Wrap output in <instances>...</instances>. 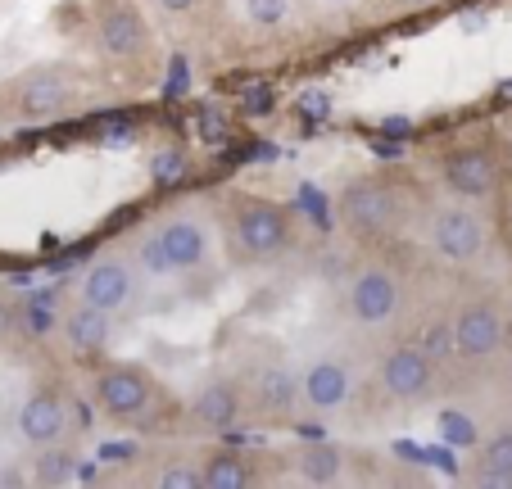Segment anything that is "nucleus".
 I'll return each mask as SVG.
<instances>
[{"label":"nucleus","mask_w":512,"mask_h":489,"mask_svg":"<svg viewBox=\"0 0 512 489\" xmlns=\"http://www.w3.org/2000/svg\"><path fill=\"white\" fill-rule=\"evenodd\" d=\"M336 218L349 231V240H358V245H386V240L417 227L422 195L404 177L368 173V177L345 182V191L336 200Z\"/></svg>","instance_id":"nucleus-1"},{"label":"nucleus","mask_w":512,"mask_h":489,"mask_svg":"<svg viewBox=\"0 0 512 489\" xmlns=\"http://www.w3.org/2000/svg\"><path fill=\"white\" fill-rule=\"evenodd\" d=\"M223 245L232 268H268L295 250V222L268 195L232 191L223 200Z\"/></svg>","instance_id":"nucleus-2"},{"label":"nucleus","mask_w":512,"mask_h":489,"mask_svg":"<svg viewBox=\"0 0 512 489\" xmlns=\"http://www.w3.org/2000/svg\"><path fill=\"white\" fill-rule=\"evenodd\" d=\"M91 96V82L78 64L50 59L14 73L0 82V118L5 123H55V118L78 114Z\"/></svg>","instance_id":"nucleus-3"},{"label":"nucleus","mask_w":512,"mask_h":489,"mask_svg":"<svg viewBox=\"0 0 512 489\" xmlns=\"http://www.w3.org/2000/svg\"><path fill=\"white\" fill-rule=\"evenodd\" d=\"M91 394H96L100 413L123 426H159L173 417V399H168L164 381L136 363H100Z\"/></svg>","instance_id":"nucleus-4"},{"label":"nucleus","mask_w":512,"mask_h":489,"mask_svg":"<svg viewBox=\"0 0 512 489\" xmlns=\"http://www.w3.org/2000/svg\"><path fill=\"white\" fill-rule=\"evenodd\" d=\"M408 304V281L395 263L386 259H363L349 268L345 277V317L358 331H390L404 317Z\"/></svg>","instance_id":"nucleus-5"},{"label":"nucleus","mask_w":512,"mask_h":489,"mask_svg":"<svg viewBox=\"0 0 512 489\" xmlns=\"http://www.w3.org/2000/svg\"><path fill=\"white\" fill-rule=\"evenodd\" d=\"M87 23H91L96 55L109 68L136 73L150 59V50H155V32H150L136 0H87Z\"/></svg>","instance_id":"nucleus-6"},{"label":"nucleus","mask_w":512,"mask_h":489,"mask_svg":"<svg viewBox=\"0 0 512 489\" xmlns=\"http://www.w3.org/2000/svg\"><path fill=\"white\" fill-rule=\"evenodd\" d=\"M417 231H422L426 250H431L435 259L454 263V268H467V263H476L490 250V222L481 218V209H472V200L422 209Z\"/></svg>","instance_id":"nucleus-7"},{"label":"nucleus","mask_w":512,"mask_h":489,"mask_svg":"<svg viewBox=\"0 0 512 489\" xmlns=\"http://www.w3.org/2000/svg\"><path fill=\"white\" fill-rule=\"evenodd\" d=\"M508 340V313L494 295H467L449 317V358L463 367H485Z\"/></svg>","instance_id":"nucleus-8"},{"label":"nucleus","mask_w":512,"mask_h":489,"mask_svg":"<svg viewBox=\"0 0 512 489\" xmlns=\"http://www.w3.org/2000/svg\"><path fill=\"white\" fill-rule=\"evenodd\" d=\"M159 259H164L168 277H191L213 259V231L200 209H173L150 227Z\"/></svg>","instance_id":"nucleus-9"},{"label":"nucleus","mask_w":512,"mask_h":489,"mask_svg":"<svg viewBox=\"0 0 512 489\" xmlns=\"http://www.w3.org/2000/svg\"><path fill=\"white\" fill-rule=\"evenodd\" d=\"M435 385H440V363H435L417 340L413 345H395V349L381 354L377 390L386 394L390 403H399V408H417V403H426L435 394Z\"/></svg>","instance_id":"nucleus-10"},{"label":"nucleus","mask_w":512,"mask_h":489,"mask_svg":"<svg viewBox=\"0 0 512 489\" xmlns=\"http://www.w3.org/2000/svg\"><path fill=\"white\" fill-rule=\"evenodd\" d=\"M236 385H241V399L254 417L286 422V417H295V408H300V376H295L290 363H281L277 354L250 363Z\"/></svg>","instance_id":"nucleus-11"},{"label":"nucleus","mask_w":512,"mask_h":489,"mask_svg":"<svg viewBox=\"0 0 512 489\" xmlns=\"http://www.w3.org/2000/svg\"><path fill=\"white\" fill-rule=\"evenodd\" d=\"M300 408L309 413H345L358 394V372L345 354H313L300 367Z\"/></svg>","instance_id":"nucleus-12"},{"label":"nucleus","mask_w":512,"mask_h":489,"mask_svg":"<svg viewBox=\"0 0 512 489\" xmlns=\"http://www.w3.org/2000/svg\"><path fill=\"white\" fill-rule=\"evenodd\" d=\"M440 177H445V186L458 195V200L481 204L499 191L503 163L490 145H458V150H449L445 159H440Z\"/></svg>","instance_id":"nucleus-13"},{"label":"nucleus","mask_w":512,"mask_h":489,"mask_svg":"<svg viewBox=\"0 0 512 489\" xmlns=\"http://www.w3.org/2000/svg\"><path fill=\"white\" fill-rule=\"evenodd\" d=\"M14 426H19V440L32 444V449L59 444V440H68V431H73V403H68V394L59 390V385H37V390L19 403Z\"/></svg>","instance_id":"nucleus-14"},{"label":"nucleus","mask_w":512,"mask_h":489,"mask_svg":"<svg viewBox=\"0 0 512 489\" xmlns=\"http://www.w3.org/2000/svg\"><path fill=\"white\" fill-rule=\"evenodd\" d=\"M136 299V268L123 254H100L82 272V304L100 308V313L118 317Z\"/></svg>","instance_id":"nucleus-15"},{"label":"nucleus","mask_w":512,"mask_h":489,"mask_svg":"<svg viewBox=\"0 0 512 489\" xmlns=\"http://www.w3.org/2000/svg\"><path fill=\"white\" fill-rule=\"evenodd\" d=\"M186 417H191V426H195V431H204V435L236 426V422L245 417L241 385H236V381H209V385H204V390L191 399Z\"/></svg>","instance_id":"nucleus-16"},{"label":"nucleus","mask_w":512,"mask_h":489,"mask_svg":"<svg viewBox=\"0 0 512 489\" xmlns=\"http://www.w3.org/2000/svg\"><path fill=\"white\" fill-rule=\"evenodd\" d=\"M59 331H64L68 349L78 358H100L109 349V336H114V317L91 304H78L59 317Z\"/></svg>","instance_id":"nucleus-17"},{"label":"nucleus","mask_w":512,"mask_h":489,"mask_svg":"<svg viewBox=\"0 0 512 489\" xmlns=\"http://www.w3.org/2000/svg\"><path fill=\"white\" fill-rule=\"evenodd\" d=\"M259 480V458H245L236 449H213L200 458V489H250Z\"/></svg>","instance_id":"nucleus-18"},{"label":"nucleus","mask_w":512,"mask_h":489,"mask_svg":"<svg viewBox=\"0 0 512 489\" xmlns=\"http://www.w3.org/2000/svg\"><path fill=\"white\" fill-rule=\"evenodd\" d=\"M472 480L476 485H490V489H508L512 485V426L494 431L490 440L476 449Z\"/></svg>","instance_id":"nucleus-19"},{"label":"nucleus","mask_w":512,"mask_h":489,"mask_svg":"<svg viewBox=\"0 0 512 489\" xmlns=\"http://www.w3.org/2000/svg\"><path fill=\"white\" fill-rule=\"evenodd\" d=\"M290 462L309 485H340L345 480V449L340 444H300L290 453Z\"/></svg>","instance_id":"nucleus-20"},{"label":"nucleus","mask_w":512,"mask_h":489,"mask_svg":"<svg viewBox=\"0 0 512 489\" xmlns=\"http://www.w3.org/2000/svg\"><path fill=\"white\" fill-rule=\"evenodd\" d=\"M32 480L37 485H68V480H78V449H68V440L41 444L37 462H32Z\"/></svg>","instance_id":"nucleus-21"},{"label":"nucleus","mask_w":512,"mask_h":489,"mask_svg":"<svg viewBox=\"0 0 512 489\" xmlns=\"http://www.w3.org/2000/svg\"><path fill=\"white\" fill-rule=\"evenodd\" d=\"M150 485H159V489H200V462L168 458L159 471H150Z\"/></svg>","instance_id":"nucleus-22"},{"label":"nucleus","mask_w":512,"mask_h":489,"mask_svg":"<svg viewBox=\"0 0 512 489\" xmlns=\"http://www.w3.org/2000/svg\"><path fill=\"white\" fill-rule=\"evenodd\" d=\"M186 168H191V163H186V150H177V145H164V150L150 154V177H155V186H164V191L182 182Z\"/></svg>","instance_id":"nucleus-23"},{"label":"nucleus","mask_w":512,"mask_h":489,"mask_svg":"<svg viewBox=\"0 0 512 489\" xmlns=\"http://www.w3.org/2000/svg\"><path fill=\"white\" fill-rule=\"evenodd\" d=\"M295 10V0H245V19L254 28H281Z\"/></svg>","instance_id":"nucleus-24"},{"label":"nucleus","mask_w":512,"mask_h":489,"mask_svg":"<svg viewBox=\"0 0 512 489\" xmlns=\"http://www.w3.org/2000/svg\"><path fill=\"white\" fill-rule=\"evenodd\" d=\"M23 326H28V336L46 340L59 331V313L50 308V299H28V304H23Z\"/></svg>","instance_id":"nucleus-25"},{"label":"nucleus","mask_w":512,"mask_h":489,"mask_svg":"<svg viewBox=\"0 0 512 489\" xmlns=\"http://www.w3.org/2000/svg\"><path fill=\"white\" fill-rule=\"evenodd\" d=\"M440 435H445L449 444H458V449H472L476 444V422L467 413H458V408H445V413H440Z\"/></svg>","instance_id":"nucleus-26"},{"label":"nucleus","mask_w":512,"mask_h":489,"mask_svg":"<svg viewBox=\"0 0 512 489\" xmlns=\"http://www.w3.org/2000/svg\"><path fill=\"white\" fill-rule=\"evenodd\" d=\"M200 141H209V145L227 141V118H223V109H218V105H204L200 109Z\"/></svg>","instance_id":"nucleus-27"},{"label":"nucleus","mask_w":512,"mask_h":489,"mask_svg":"<svg viewBox=\"0 0 512 489\" xmlns=\"http://www.w3.org/2000/svg\"><path fill=\"white\" fill-rule=\"evenodd\" d=\"M241 109H245V114H272V91L268 87H250V91H245V100H241Z\"/></svg>","instance_id":"nucleus-28"},{"label":"nucleus","mask_w":512,"mask_h":489,"mask_svg":"<svg viewBox=\"0 0 512 489\" xmlns=\"http://www.w3.org/2000/svg\"><path fill=\"white\" fill-rule=\"evenodd\" d=\"M300 109H304L309 118H327V114H331V96H327V91H304V96H300Z\"/></svg>","instance_id":"nucleus-29"},{"label":"nucleus","mask_w":512,"mask_h":489,"mask_svg":"<svg viewBox=\"0 0 512 489\" xmlns=\"http://www.w3.org/2000/svg\"><path fill=\"white\" fill-rule=\"evenodd\" d=\"M155 5L168 14V19H191V14H200L204 0H155Z\"/></svg>","instance_id":"nucleus-30"},{"label":"nucleus","mask_w":512,"mask_h":489,"mask_svg":"<svg viewBox=\"0 0 512 489\" xmlns=\"http://www.w3.org/2000/svg\"><path fill=\"white\" fill-rule=\"evenodd\" d=\"M136 444H100V462H118V458H136Z\"/></svg>","instance_id":"nucleus-31"},{"label":"nucleus","mask_w":512,"mask_h":489,"mask_svg":"<svg viewBox=\"0 0 512 489\" xmlns=\"http://www.w3.org/2000/svg\"><path fill=\"white\" fill-rule=\"evenodd\" d=\"M14 322H19V317H14V304H10L5 295H0V340H5V336L14 331Z\"/></svg>","instance_id":"nucleus-32"},{"label":"nucleus","mask_w":512,"mask_h":489,"mask_svg":"<svg viewBox=\"0 0 512 489\" xmlns=\"http://www.w3.org/2000/svg\"><path fill=\"white\" fill-rule=\"evenodd\" d=\"M386 132H413V123H408V118H386Z\"/></svg>","instance_id":"nucleus-33"},{"label":"nucleus","mask_w":512,"mask_h":489,"mask_svg":"<svg viewBox=\"0 0 512 489\" xmlns=\"http://www.w3.org/2000/svg\"><path fill=\"white\" fill-rule=\"evenodd\" d=\"M322 5H331V10H345V5H354V0H322Z\"/></svg>","instance_id":"nucleus-34"},{"label":"nucleus","mask_w":512,"mask_h":489,"mask_svg":"<svg viewBox=\"0 0 512 489\" xmlns=\"http://www.w3.org/2000/svg\"><path fill=\"white\" fill-rule=\"evenodd\" d=\"M404 5H435V0H404Z\"/></svg>","instance_id":"nucleus-35"},{"label":"nucleus","mask_w":512,"mask_h":489,"mask_svg":"<svg viewBox=\"0 0 512 489\" xmlns=\"http://www.w3.org/2000/svg\"><path fill=\"white\" fill-rule=\"evenodd\" d=\"M508 213H512V191H508Z\"/></svg>","instance_id":"nucleus-36"},{"label":"nucleus","mask_w":512,"mask_h":489,"mask_svg":"<svg viewBox=\"0 0 512 489\" xmlns=\"http://www.w3.org/2000/svg\"><path fill=\"white\" fill-rule=\"evenodd\" d=\"M508 381H512V372H508Z\"/></svg>","instance_id":"nucleus-37"}]
</instances>
